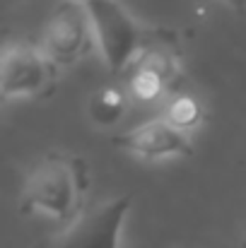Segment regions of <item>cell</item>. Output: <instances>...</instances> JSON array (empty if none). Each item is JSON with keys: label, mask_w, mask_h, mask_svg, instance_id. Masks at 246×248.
Listing matches in <instances>:
<instances>
[{"label": "cell", "mask_w": 246, "mask_h": 248, "mask_svg": "<svg viewBox=\"0 0 246 248\" xmlns=\"http://www.w3.org/2000/svg\"><path fill=\"white\" fill-rule=\"evenodd\" d=\"M89 173L82 157L51 152L34 166L19 195L24 215H46L58 222H73L82 210Z\"/></svg>", "instance_id": "1"}, {"label": "cell", "mask_w": 246, "mask_h": 248, "mask_svg": "<svg viewBox=\"0 0 246 248\" xmlns=\"http://www.w3.org/2000/svg\"><path fill=\"white\" fill-rule=\"evenodd\" d=\"M84 7L104 68L114 75L128 70L143 51L148 31L118 0H92Z\"/></svg>", "instance_id": "2"}, {"label": "cell", "mask_w": 246, "mask_h": 248, "mask_svg": "<svg viewBox=\"0 0 246 248\" xmlns=\"http://www.w3.org/2000/svg\"><path fill=\"white\" fill-rule=\"evenodd\" d=\"M181 82V65H179V51L171 44V36L166 31L148 34L143 51L128 68V87L133 101L140 104H157L169 101L174 94H179Z\"/></svg>", "instance_id": "3"}, {"label": "cell", "mask_w": 246, "mask_h": 248, "mask_svg": "<svg viewBox=\"0 0 246 248\" xmlns=\"http://www.w3.org/2000/svg\"><path fill=\"white\" fill-rule=\"evenodd\" d=\"M131 198L118 195L84 207L80 215L41 248H118Z\"/></svg>", "instance_id": "4"}, {"label": "cell", "mask_w": 246, "mask_h": 248, "mask_svg": "<svg viewBox=\"0 0 246 248\" xmlns=\"http://www.w3.org/2000/svg\"><path fill=\"white\" fill-rule=\"evenodd\" d=\"M39 46L56 68L75 65L84 56H89L97 46L87 7L80 2L63 0V5L49 17Z\"/></svg>", "instance_id": "5"}, {"label": "cell", "mask_w": 246, "mask_h": 248, "mask_svg": "<svg viewBox=\"0 0 246 248\" xmlns=\"http://www.w3.org/2000/svg\"><path fill=\"white\" fill-rule=\"evenodd\" d=\"M56 65L46 58L41 46L27 41H10L0 48V96L24 99L46 92L53 82Z\"/></svg>", "instance_id": "6"}, {"label": "cell", "mask_w": 246, "mask_h": 248, "mask_svg": "<svg viewBox=\"0 0 246 248\" xmlns=\"http://www.w3.org/2000/svg\"><path fill=\"white\" fill-rule=\"evenodd\" d=\"M114 145L128 155L143 159H171V157H191L193 145L186 133L176 130L169 121L150 118L121 135L114 138Z\"/></svg>", "instance_id": "7"}, {"label": "cell", "mask_w": 246, "mask_h": 248, "mask_svg": "<svg viewBox=\"0 0 246 248\" xmlns=\"http://www.w3.org/2000/svg\"><path fill=\"white\" fill-rule=\"evenodd\" d=\"M131 94L123 89V87H116V84H104L99 87L97 92L89 94V101H87V116L94 125L99 128H111L116 125L128 106H131Z\"/></svg>", "instance_id": "8"}, {"label": "cell", "mask_w": 246, "mask_h": 248, "mask_svg": "<svg viewBox=\"0 0 246 248\" xmlns=\"http://www.w3.org/2000/svg\"><path fill=\"white\" fill-rule=\"evenodd\" d=\"M164 121H169L176 130L181 133H191L193 128L200 125L203 121V106L198 99L188 96V94H174L169 101H166V108H164Z\"/></svg>", "instance_id": "9"}, {"label": "cell", "mask_w": 246, "mask_h": 248, "mask_svg": "<svg viewBox=\"0 0 246 248\" xmlns=\"http://www.w3.org/2000/svg\"><path fill=\"white\" fill-rule=\"evenodd\" d=\"M222 2L232 10H246V0H222Z\"/></svg>", "instance_id": "10"}, {"label": "cell", "mask_w": 246, "mask_h": 248, "mask_svg": "<svg viewBox=\"0 0 246 248\" xmlns=\"http://www.w3.org/2000/svg\"><path fill=\"white\" fill-rule=\"evenodd\" d=\"M70 2H80V5H89L92 0H70Z\"/></svg>", "instance_id": "11"}]
</instances>
